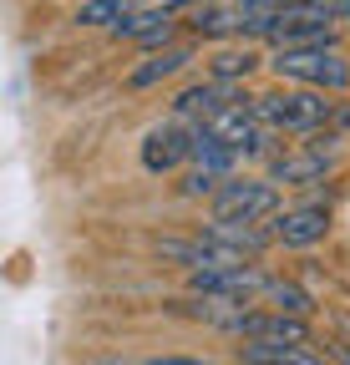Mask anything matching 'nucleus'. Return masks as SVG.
I'll use <instances>...</instances> for the list:
<instances>
[{
  "label": "nucleus",
  "mask_w": 350,
  "mask_h": 365,
  "mask_svg": "<svg viewBox=\"0 0 350 365\" xmlns=\"http://www.w3.org/2000/svg\"><path fill=\"white\" fill-rule=\"evenodd\" d=\"M254 112L264 127L274 132H320L335 122V102H330V91H315V86H279V91H264V97H254Z\"/></svg>",
  "instance_id": "1"
},
{
  "label": "nucleus",
  "mask_w": 350,
  "mask_h": 365,
  "mask_svg": "<svg viewBox=\"0 0 350 365\" xmlns=\"http://www.w3.org/2000/svg\"><path fill=\"white\" fill-rule=\"evenodd\" d=\"M269 66L279 81H294V86H315V91L350 86V61L340 46H279Z\"/></svg>",
  "instance_id": "2"
},
{
  "label": "nucleus",
  "mask_w": 350,
  "mask_h": 365,
  "mask_svg": "<svg viewBox=\"0 0 350 365\" xmlns=\"http://www.w3.org/2000/svg\"><path fill=\"white\" fill-rule=\"evenodd\" d=\"M279 213V182L269 178H224V188L213 193V218H234V223H264Z\"/></svg>",
  "instance_id": "3"
},
{
  "label": "nucleus",
  "mask_w": 350,
  "mask_h": 365,
  "mask_svg": "<svg viewBox=\"0 0 350 365\" xmlns=\"http://www.w3.org/2000/svg\"><path fill=\"white\" fill-rule=\"evenodd\" d=\"M183 163H193V132L178 117L163 122V127H153L143 137V168L148 173H173V168H183Z\"/></svg>",
  "instance_id": "4"
},
{
  "label": "nucleus",
  "mask_w": 350,
  "mask_h": 365,
  "mask_svg": "<svg viewBox=\"0 0 350 365\" xmlns=\"http://www.w3.org/2000/svg\"><path fill=\"white\" fill-rule=\"evenodd\" d=\"M234 102H249L244 91L234 86V81H203V86H188V91H178V102H173V117L178 122H193V127H203L213 112H224V107H234Z\"/></svg>",
  "instance_id": "5"
},
{
  "label": "nucleus",
  "mask_w": 350,
  "mask_h": 365,
  "mask_svg": "<svg viewBox=\"0 0 350 365\" xmlns=\"http://www.w3.org/2000/svg\"><path fill=\"white\" fill-rule=\"evenodd\" d=\"M330 168H335V153H325V148H294V153H279V158H269V178L274 182H284V188H304V182H325L330 178Z\"/></svg>",
  "instance_id": "6"
},
{
  "label": "nucleus",
  "mask_w": 350,
  "mask_h": 365,
  "mask_svg": "<svg viewBox=\"0 0 350 365\" xmlns=\"http://www.w3.org/2000/svg\"><path fill=\"white\" fill-rule=\"evenodd\" d=\"M239 340H279V345H310V325L304 314H284V309H249Z\"/></svg>",
  "instance_id": "7"
},
{
  "label": "nucleus",
  "mask_w": 350,
  "mask_h": 365,
  "mask_svg": "<svg viewBox=\"0 0 350 365\" xmlns=\"http://www.w3.org/2000/svg\"><path fill=\"white\" fill-rule=\"evenodd\" d=\"M274 244H284V249H310V244H320L325 234H330V213L325 208H315V203H304V208H284V213H274Z\"/></svg>",
  "instance_id": "8"
},
{
  "label": "nucleus",
  "mask_w": 350,
  "mask_h": 365,
  "mask_svg": "<svg viewBox=\"0 0 350 365\" xmlns=\"http://www.w3.org/2000/svg\"><path fill=\"white\" fill-rule=\"evenodd\" d=\"M198 239H203V244H218V249H229V254H239V259H259V254L274 244V234H264L259 223H234V218H213V223H203Z\"/></svg>",
  "instance_id": "9"
},
{
  "label": "nucleus",
  "mask_w": 350,
  "mask_h": 365,
  "mask_svg": "<svg viewBox=\"0 0 350 365\" xmlns=\"http://www.w3.org/2000/svg\"><path fill=\"white\" fill-rule=\"evenodd\" d=\"M244 21H249V11L239 0H203V6H193L188 26L203 41H224V36H244Z\"/></svg>",
  "instance_id": "10"
},
{
  "label": "nucleus",
  "mask_w": 350,
  "mask_h": 365,
  "mask_svg": "<svg viewBox=\"0 0 350 365\" xmlns=\"http://www.w3.org/2000/svg\"><path fill=\"white\" fill-rule=\"evenodd\" d=\"M188 61H193V46H168V51H148V61H138L133 71H127V86H133V91L163 86L168 76H178Z\"/></svg>",
  "instance_id": "11"
},
{
  "label": "nucleus",
  "mask_w": 350,
  "mask_h": 365,
  "mask_svg": "<svg viewBox=\"0 0 350 365\" xmlns=\"http://www.w3.org/2000/svg\"><path fill=\"white\" fill-rule=\"evenodd\" d=\"M239 163H244V153L234 143H224L213 127H193V168H208L218 178H234Z\"/></svg>",
  "instance_id": "12"
},
{
  "label": "nucleus",
  "mask_w": 350,
  "mask_h": 365,
  "mask_svg": "<svg viewBox=\"0 0 350 365\" xmlns=\"http://www.w3.org/2000/svg\"><path fill=\"white\" fill-rule=\"evenodd\" d=\"M239 355L249 365H325V355H315L310 345H279V340H244Z\"/></svg>",
  "instance_id": "13"
},
{
  "label": "nucleus",
  "mask_w": 350,
  "mask_h": 365,
  "mask_svg": "<svg viewBox=\"0 0 350 365\" xmlns=\"http://www.w3.org/2000/svg\"><path fill=\"white\" fill-rule=\"evenodd\" d=\"M254 66H259V51H254V46H224V51L208 56V76H213V81H239V76H249Z\"/></svg>",
  "instance_id": "14"
},
{
  "label": "nucleus",
  "mask_w": 350,
  "mask_h": 365,
  "mask_svg": "<svg viewBox=\"0 0 350 365\" xmlns=\"http://www.w3.org/2000/svg\"><path fill=\"white\" fill-rule=\"evenodd\" d=\"M264 299H269V309H284V314H304V319H310V309H315V299L304 294L299 284H289V279H269V284H264Z\"/></svg>",
  "instance_id": "15"
},
{
  "label": "nucleus",
  "mask_w": 350,
  "mask_h": 365,
  "mask_svg": "<svg viewBox=\"0 0 350 365\" xmlns=\"http://www.w3.org/2000/svg\"><path fill=\"white\" fill-rule=\"evenodd\" d=\"M127 11V0H86L76 11V26H117Z\"/></svg>",
  "instance_id": "16"
},
{
  "label": "nucleus",
  "mask_w": 350,
  "mask_h": 365,
  "mask_svg": "<svg viewBox=\"0 0 350 365\" xmlns=\"http://www.w3.org/2000/svg\"><path fill=\"white\" fill-rule=\"evenodd\" d=\"M153 254L168 259V264H178V269H193V264H198V234H193V239H158Z\"/></svg>",
  "instance_id": "17"
},
{
  "label": "nucleus",
  "mask_w": 350,
  "mask_h": 365,
  "mask_svg": "<svg viewBox=\"0 0 350 365\" xmlns=\"http://www.w3.org/2000/svg\"><path fill=\"white\" fill-rule=\"evenodd\" d=\"M218 188H224V178L208 173V168H193V173L178 182V193H183V198H213Z\"/></svg>",
  "instance_id": "18"
},
{
  "label": "nucleus",
  "mask_w": 350,
  "mask_h": 365,
  "mask_svg": "<svg viewBox=\"0 0 350 365\" xmlns=\"http://www.w3.org/2000/svg\"><path fill=\"white\" fill-rule=\"evenodd\" d=\"M173 31H178V21L168 16V21H158L148 36H138V46H143V51H168V46H173Z\"/></svg>",
  "instance_id": "19"
},
{
  "label": "nucleus",
  "mask_w": 350,
  "mask_h": 365,
  "mask_svg": "<svg viewBox=\"0 0 350 365\" xmlns=\"http://www.w3.org/2000/svg\"><path fill=\"white\" fill-rule=\"evenodd\" d=\"M143 365H218V360H198V355H158V360H143Z\"/></svg>",
  "instance_id": "20"
},
{
  "label": "nucleus",
  "mask_w": 350,
  "mask_h": 365,
  "mask_svg": "<svg viewBox=\"0 0 350 365\" xmlns=\"http://www.w3.org/2000/svg\"><path fill=\"white\" fill-rule=\"evenodd\" d=\"M330 127H340V132H350V102H335V122Z\"/></svg>",
  "instance_id": "21"
},
{
  "label": "nucleus",
  "mask_w": 350,
  "mask_h": 365,
  "mask_svg": "<svg viewBox=\"0 0 350 365\" xmlns=\"http://www.w3.org/2000/svg\"><path fill=\"white\" fill-rule=\"evenodd\" d=\"M340 16H350V0H340Z\"/></svg>",
  "instance_id": "22"
}]
</instances>
